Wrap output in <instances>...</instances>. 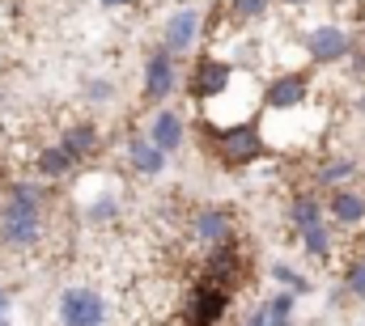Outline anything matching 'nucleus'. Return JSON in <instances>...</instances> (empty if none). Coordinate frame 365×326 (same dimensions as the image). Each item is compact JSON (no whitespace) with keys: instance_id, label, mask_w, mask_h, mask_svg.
<instances>
[{"instance_id":"2","label":"nucleus","mask_w":365,"mask_h":326,"mask_svg":"<svg viewBox=\"0 0 365 326\" xmlns=\"http://www.w3.org/2000/svg\"><path fill=\"white\" fill-rule=\"evenodd\" d=\"M259 110H264V85L238 77L217 102L204 106V119L208 127H238V123H255Z\"/></svg>"},{"instance_id":"18","label":"nucleus","mask_w":365,"mask_h":326,"mask_svg":"<svg viewBox=\"0 0 365 326\" xmlns=\"http://www.w3.org/2000/svg\"><path fill=\"white\" fill-rule=\"evenodd\" d=\"M323 221H327V199H323L319 191H297L293 204H289V225L302 233V229L323 225Z\"/></svg>"},{"instance_id":"8","label":"nucleus","mask_w":365,"mask_h":326,"mask_svg":"<svg viewBox=\"0 0 365 326\" xmlns=\"http://www.w3.org/2000/svg\"><path fill=\"white\" fill-rule=\"evenodd\" d=\"M60 326H106V297L86 284L64 288L60 293Z\"/></svg>"},{"instance_id":"6","label":"nucleus","mask_w":365,"mask_h":326,"mask_svg":"<svg viewBox=\"0 0 365 326\" xmlns=\"http://www.w3.org/2000/svg\"><path fill=\"white\" fill-rule=\"evenodd\" d=\"M302 51H306V60H310V64L331 68V64H340V60H349V56H353V34H349L344 26H336V21H319V26H310V30H306Z\"/></svg>"},{"instance_id":"33","label":"nucleus","mask_w":365,"mask_h":326,"mask_svg":"<svg viewBox=\"0 0 365 326\" xmlns=\"http://www.w3.org/2000/svg\"><path fill=\"white\" fill-rule=\"evenodd\" d=\"M361 4H365V0H361Z\"/></svg>"},{"instance_id":"29","label":"nucleus","mask_w":365,"mask_h":326,"mask_svg":"<svg viewBox=\"0 0 365 326\" xmlns=\"http://www.w3.org/2000/svg\"><path fill=\"white\" fill-rule=\"evenodd\" d=\"M276 4H284V9H306L310 0H276Z\"/></svg>"},{"instance_id":"16","label":"nucleus","mask_w":365,"mask_h":326,"mask_svg":"<svg viewBox=\"0 0 365 326\" xmlns=\"http://www.w3.org/2000/svg\"><path fill=\"white\" fill-rule=\"evenodd\" d=\"M60 144L86 165V162H93V157L102 153V132L93 127L90 119H77V123H68V127L60 132Z\"/></svg>"},{"instance_id":"11","label":"nucleus","mask_w":365,"mask_h":326,"mask_svg":"<svg viewBox=\"0 0 365 326\" xmlns=\"http://www.w3.org/2000/svg\"><path fill=\"white\" fill-rule=\"evenodd\" d=\"M204 275L217 280L221 288H242L247 284V258H242V246L238 242H225V246H212L208 258H204Z\"/></svg>"},{"instance_id":"4","label":"nucleus","mask_w":365,"mask_h":326,"mask_svg":"<svg viewBox=\"0 0 365 326\" xmlns=\"http://www.w3.org/2000/svg\"><path fill=\"white\" fill-rule=\"evenodd\" d=\"M230 297H234L230 288L200 275L182 297V326H221V318L230 314Z\"/></svg>"},{"instance_id":"15","label":"nucleus","mask_w":365,"mask_h":326,"mask_svg":"<svg viewBox=\"0 0 365 326\" xmlns=\"http://www.w3.org/2000/svg\"><path fill=\"white\" fill-rule=\"evenodd\" d=\"M149 140H153L162 153H179L182 140H187V119H182L179 110L162 106V110L149 119Z\"/></svg>"},{"instance_id":"10","label":"nucleus","mask_w":365,"mask_h":326,"mask_svg":"<svg viewBox=\"0 0 365 326\" xmlns=\"http://www.w3.org/2000/svg\"><path fill=\"white\" fill-rule=\"evenodd\" d=\"M310 106V77L306 73H276L264 85V110H306Z\"/></svg>"},{"instance_id":"13","label":"nucleus","mask_w":365,"mask_h":326,"mask_svg":"<svg viewBox=\"0 0 365 326\" xmlns=\"http://www.w3.org/2000/svg\"><path fill=\"white\" fill-rule=\"evenodd\" d=\"M200 13L195 9H175L170 17H166V26H162V47H170L175 56L182 51H191L195 47V38H200Z\"/></svg>"},{"instance_id":"27","label":"nucleus","mask_w":365,"mask_h":326,"mask_svg":"<svg viewBox=\"0 0 365 326\" xmlns=\"http://www.w3.org/2000/svg\"><path fill=\"white\" fill-rule=\"evenodd\" d=\"M247 326H272V314H268V305H259V310L247 318Z\"/></svg>"},{"instance_id":"9","label":"nucleus","mask_w":365,"mask_h":326,"mask_svg":"<svg viewBox=\"0 0 365 326\" xmlns=\"http://www.w3.org/2000/svg\"><path fill=\"white\" fill-rule=\"evenodd\" d=\"M77 208H81V216L93 221V225H106V221H115L119 216V186L110 182V178H86V182H77Z\"/></svg>"},{"instance_id":"12","label":"nucleus","mask_w":365,"mask_h":326,"mask_svg":"<svg viewBox=\"0 0 365 326\" xmlns=\"http://www.w3.org/2000/svg\"><path fill=\"white\" fill-rule=\"evenodd\" d=\"M191 238L204 242L208 250L234 242V221H230V212H225V208H200V212L191 216Z\"/></svg>"},{"instance_id":"7","label":"nucleus","mask_w":365,"mask_h":326,"mask_svg":"<svg viewBox=\"0 0 365 326\" xmlns=\"http://www.w3.org/2000/svg\"><path fill=\"white\" fill-rule=\"evenodd\" d=\"M175 89H179V56L170 47H153L145 56V68H140V98L162 106Z\"/></svg>"},{"instance_id":"32","label":"nucleus","mask_w":365,"mask_h":326,"mask_svg":"<svg viewBox=\"0 0 365 326\" xmlns=\"http://www.w3.org/2000/svg\"><path fill=\"white\" fill-rule=\"evenodd\" d=\"M0 326H9V322H4V318H0Z\"/></svg>"},{"instance_id":"21","label":"nucleus","mask_w":365,"mask_h":326,"mask_svg":"<svg viewBox=\"0 0 365 326\" xmlns=\"http://www.w3.org/2000/svg\"><path fill=\"white\" fill-rule=\"evenodd\" d=\"M302 250H306L310 258H331V250H336V233H331V225L323 221V225L302 229Z\"/></svg>"},{"instance_id":"31","label":"nucleus","mask_w":365,"mask_h":326,"mask_svg":"<svg viewBox=\"0 0 365 326\" xmlns=\"http://www.w3.org/2000/svg\"><path fill=\"white\" fill-rule=\"evenodd\" d=\"M272 326H293V322H272Z\"/></svg>"},{"instance_id":"14","label":"nucleus","mask_w":365,"mask_h":326,"mask_svg":"<svg viewBox=\"0 0 365 326\" xmlns=\"http://www.w3.org/2000/svg\"><path fill=\"white\" fill-rule=\"evenodd\" d=\"M327 221L340 225V229L365 225V191H353V186L331 191V195H327Z\"/></svg>"},{"instance_id":"20","label":"nucleus","mask_w":365,"mask_h":326,"mask_svg":"<svg viewBox=\"0 0 365 326\" xmlns=\"http://www.w3.org/2000/svg\"><path fill=\"white\" fill-rule=\"evenodd\" d=\"M314 191H340L349 178H357V162L353 157H327V162L314 165Z\"/></svg>"},{"instance_id":"17","label":"nucleus","mask_w":365,"mask_h":326,"mask_svg":"<svg viewBox=\"0 0 365 326\" xmlns=\"http://www.w3.org/2000/svg\"><path fill=\"white\" fill-rule=\"evenodd\" d=\"M166 157H170V153H162V149L149 140V132L128 140V165H132L140 178H158V174L166 169Z\"/></svg>"},{"instance_id":"3","label":"nucleus","mask_w":365,"mask_h":326,"mask_svg":"<svg viewBox=\"0 0 365 326\" xmlns=\"http://www.w3.org/2000/svg\"><path fill=\"white\" fill-rule=\"evenodd\" d=\"M234 81H238V64L225 60V56H217V51H204L191 64V73H187V93H191V102L208 106V102H217Z\"/></svg>"},{"instance_id":"30","label":"nucleus","mask_w":365,"mask_h":326,"mask_svg":"<svg viewBox=\"0 0 365 326\" xmlns=\"http://www.w3.org/2000/svg\"><path fill=\"white\" fill-rule=\"evenodd\" d=\"M4 310H9V293L0 288V318H4Z\"/></svg>"},{"instance_id":"25","label":"nucleus","mask_w":365,"mask_h":326,"mask_svg":"<svg viewBox=\"0 0 365 326\" xmlns=\"http://www.w3.org/2000/svg\"><path fill=\"white\" fill-rule=\"evenodd\" d=\"M344 293L365 301V258H349V267H344Z\"/></svg>"},{"instance_id":"24","label":"nucleus","mask_w":365,"mask_h":326,"mask_svg":"<svg viewBox=\"0 0 365 326\" xmlns=\"http://www.w3.org/2000/svg\"><path fill=\"white\" fill-rule=\"evenodd\" d=\"M272 280L280 284V288H293V293H306V288H310V284H306V275H302L293 263H284V258L272 263Z\"/></svg>"},{"instance_id":"28","label":"nucleus","mask_w":365,"mask_h":326,"mask_svg":"<svg viewBox=\"0 0 365 326\" xmlns=\"http://www.w3.org/2000/svg\"><path fill=\"white\" fill-rule=\"evenodd\" d=\"M106 9H128V4H136V0H102Z\"/></svg>"},{"instance_id":"5","label":"nucleus","mask_w":365,"mask_h":326,"mask_svg":"<svg viewBox=\"0 0 365 326\" xmlns=\"http://www.w3.org/2000/svg\"><path fill=\"white\" fill-rule=\"evenodd\" d=\"M47 238V221H43V208H21V204H9L0 199V246L9 250H34Z\"/></svg>"},{"instance_id":"23","label":"nucleus","mask_w":365,"mask_h":326,"mask_svg":"<svg viewBox=\"0 0 365 326\" xmlns=\"http://www.w3.org/2000/svg\"><path fill=\"white\" fill-rule=\"evenodd\" d=\"M297 297L302 293H293V288H280L276 297H268L264 305H268V314H272V322H289L293 318V310H297Z\"/></svg>"},{"instance_id":"22","label":"nucleus","mask_w":365,"mask_h":326,"mask_svg":"<svg viewBox=\"0 0 365 326\" xmlns=\"http://www.w3.org/2000/svg\"><path fill=\"white\" fill-rule=\"evenodd\" d=\"M276 0H225V9H230V21L234 26H251V21H259V17H268V9H272Z\"/></svg>"},{"instance_id":"1","label":"nucleus","mask_w":365,"mask_h":326,"mask_svg":"<svg viewBox=\"0 0 365 326\" xmlns=\"http://www.w3.org/2000/svg\"><path fill=\"white\" fill-rule=\"evenodd\" d=\"M208 153L221 169H251L268 153V140H264V127L259 123H238V127H217L212 140H208Z\"/></svg>"},{"instance_id":"26","label":"nucleus","mask_w":365,"mask_h":326,"mask_svg":"<svg viewBox=\"0 0 365 326\" xmlns=\"http://www.w3.org/2000/svg\"><path fill=\"white\" fill-rule=\"evenodd\" d=\"M115 98V85L110 81H90L86 85V102H110Z\"/></svg>"},{"instance_id":"19","label":"nucleus","mask_w":365,"mask_h":326,"mask_svg":"<svg viewBox=\"0 0 365 326\" xmlns=\"http://www.w3.org/2000/svg\"><path fill=\"white\" fill-rule=\"evenodd\" d=\"M77 165H81V162H77L64 144H51V149H38V153H34V174H38V178H47V182L68 178Z\"/></svg>"}]
</instances>
